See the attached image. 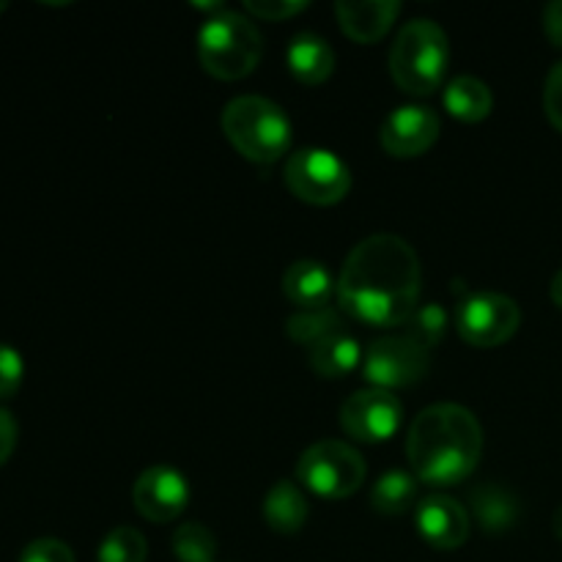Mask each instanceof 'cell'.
Listing matches in <instances>:
<instances>
[{"mask_svg":"<svg viewBox=\"0 0 562 562\" xmlns=\"http://www.w3.org/2000/svg\"><path fill=\"white\" fill-rule=\"evenodd\" d=\"M420 258L398 234H373L351 247L335 300L344 316L371 327H404L420 302Z\"/></svg>","mask_w":562,"mask_h":562,"instance_id":"1","label":"cell"},{"mask_svg":"<svg viewBox=\"0 0 562 562\" xmlns=\"http://www.w3.org/2000/svg\"><path fill=\"white\" fill-rule=\"evenodd\" d=\"M483 456V426L461 404H431L412 420L406 459L426 486L450 488L475 472Z\"/></svg>","mask_w":562,"mask_h":562,"instance_id":"2","label":"cell"},{"mask_svg":"<svg viewBox=\"0 0 562 562\" xmlns=\"http://www.w3.org/2000/svg\"><path fill=\"white\" fill-rule=\"evenodd\" d=\"M450 66L448 33L428 16H415L395 33L390 47V75L401 91L431 97L442 86Z\"/></svg>","mask_w":562,"mask_h":562,"instance_id":"3","label":"cell"},{"mask_svg":"<svg viewBox=\"0 0 562 562\" xmlns=\"http://www.w3.org/2000/svg\"><path fill=\"white\" fill-rule=\"evenodd\" d=\"M225 137L245 159L256 165H274L291 148V119L278 102L258 93L234 97L223 108Z\"/></svg>","mask_w":562,"mask_h":562,"instance_id":"4","label":"cell"},{"mask_svg":"<svg viewBox=\"0 0 562 562\" xmlns=\"http://www.w3.org/2000/svg\"><path fill=\"white\" fill-rule=\"evenodd\" d=\"M198 60L217 80H241L263 58V36L256 20L241 11H220L198 31Z\"/></svg>","mask_w":562,"mask_h":562,"instance_id":"5","label":"cell"},{"mask_svg":"<svg viewBox=\"0 0 562 562\" xmlns=\"http://www.w3.org/2000/svg\"><path fill=\"white\" fill-rule=\"evenodd\" d=\"M366 475L362 453L344 439H318L296 461V481L324 499L351 497Z\"/></svg>","mask_w":562,"mask_h":562,"instance_id":"6","label":"cell"},{"mask_svg":"<svg viewBox=\"0 0 562 562\" xmlns=\"http://www.w3.org/2000/svg\"><path fill=\"white\" fill-rule=\"evenodd\" d=\"M283 181L300 201L335 206L351 190V168L329 148H300L283 165Z\"/></svg>","mask_w":562,"mask_h":562,"instance_id":"7","label":"cell"},{"mask_svg":"<svg viewBox=\"0 0 562 562\" xmlns=\"http://www.w3.org/2000/svg\"><path fill=\"white\" fill-rule=\"evenodd\" d=\"M431 368V351L404 333H390L371 340L362 355V376L371 387L398 390L423 382Z\"/></svg>","mask_w":562,"mask_h":562,"instance_id":"8","label":"cell"},{"mask_svg":"<svg viewBox=\"0 0 562 562\" xmlns=\"http://www.w3.org/2000/svg\"><path fill=\"white\" fill-rule=\"evenodd\" d=\"M521 307L514 296L499 291H475L456 307V329L475 349H494L516 335Z\"/></svg>","mask_w":562,"mask_h":562,"instance_id":"9","label":"cell"},{"mask_svg":"<svg viewBox=\"0 0 562 562\" xmlns=\"http://www.w3.org/2000/svg\"><path fill=\"white\" fill-rule=\"evenodd\" d=\"M401 420H404V404L390 390H357L340 406V428L357 442H387L401 428Z\"/></svg>","mask_w":562,"mask_h":562,"instance_id":"10","label":"cell"},{"mask_svg":"<svg viewBox=\"0 0 562 562\" xmlns=\"http://www.w3.org/2000/svg\"><path fill=\"white\" fill-rule=\"evenodd\" d=\"M190 483L176 467L154 464L140 472V477L132 486V503L135 510L148 521L168 525L179 519L190 505Z\"/></svg>","mask_w":562,"mask_h":562,"instance_id":"11","label":"cell"},{"mask_svg":"<svg viewBox=\"0 0 562 562\" xmlns=\"http://www.w3.org/2000/svg\"><path fill=\"white\" fill-rule=\"evenodd\" d=\"M439 126L442 121H439L437 110L428 104H401L384 119L379 140L390 157H420L437 143Z\"/></svg>","mask_w":562,"mask_h":562,"instance_id":"12","label":"cell"},{"mask_svg":"<svg viewBox=\"0 0 562 562\" xmlns=\"http://www.w3.org/2000/svg\"><path fill=\"white\" fill-rule=\"evenodd\" d=\"M415 525L423 541L439 552L461 549L472 530L470 510L448 494H431V497L423 499L415 508Z\"/></svg>","mask_w":562,"mask_h":562,"instance_id":"13","label":"cell"},{"mask_svg":"<svg viewBox=\"0 0 562 562\" xmlns=\"http://www.w3.org/2000/svg\"><path fill=\"white\" fill-rule=\"evenodd\" d=\"M340 31L357 44H373L398 20V0H340L335 3Z\"/></svg>","mask_w":562,"mask_h":562,"instance_id":"14","label":"cell"},{"mask_svg":"<svg viewBox=\"0 0 562 562\" xmlns=\"http://www.w3.org/2000/svg\"><path fill=\"white\" fill-rule=\"evenodd\" d=\"M280 285H283L285 300L300 307V311L327 307L335 291H338V280L333 278V272L322 261H313V258H300V261L289 263Z\"/></svg>","mask_w":562,"mask_h":562,"instance_id":"15","label":"cell"},{"mask_svg":"<svg viewBox=\"0 0 562 562\" xmlns=\"http://www.w3.org/2000/svg\"><path fill=\"white\" fill-rule=\"evenodd\" d=\"M470 519L481 525L488 536H503L514 530L521 519V503L503 483H483L470 494Z\"/></svg>","mask_w":562,"mask_h":562,"instance_id":"16","label":"cell"},{"mask_svg":"<svg viewBox=\"0 0 562 562\" xmlns=\"http://www.w3.org/2000/svg\"><path fill=\"white\" fill-rule=\"evenodd\" d=\"M285 64L302 86H322L335 71V49L318 33L302 31L289 42Z\"/></svg>","mask_w":562,"mask_h":562,"instance_id":"17","label":"cell"},{"mask_svg":"<svg viewBox=\"0 0 562 562\" xmlns=\"http://www.w3.org/2000/svg\"><path fill=\"white\" fill-rule=\"evenodd\" d=\"M263 519L280 536H296L307 525L311 503L305 497V488L300 481H278L263 497Z\"/></svg>","mask_w":562,"mask_h":562,"instance_id":"18","label":"cell"},{"mask_svg":"<svg viewBox=\"0 0 562 562\" xmlns=\"http://www.w3.org/2000/svg\"><path fill=\"white\" fill-rule=\"evenodd\" d=\"M362 346L349 329H338V333L327 335L324 340H318L316 346L307 349V362H311L313 371L324 379H344L349 376L355 368L362 366Z\"/></svg>","mask_w":562,"mask_h":562,"instance_id":"19","label":"cell"},{"mask_svg":"<svg viewBox=\"0 0 562 562\" xmlns=\"http://www.w3.org/2000/svg\"><path fill=\"white\" fill-rule=\"evenodd\" d=\"M442 102L453 119L464 121V124H477V121L488 119V113H492L494 93L481 77L459 75L445 86Z\"/></svg>","mask_w":562,"mask_h":562,"instance_id":"20","label":"cell"},{"mask_svg":"<svg viewBox=\"0 0 562 562\" xmlns=\"http://www.w3.org/2000/svg\"><path fill=\"white\" fill-rule=\"evenodd\" d=\"M417 477L406 470H390L373 483L371 508L382 516H401L417 503Z\"/></svg>","mask_w":562,"mask_h":562,"instance_id":"21","label":"cell"},{"mask_svg":"<svg viewBox=\"0 0 562 562\" xmlns=\"http://www.w3.org/2000/svg\"><path fill=\"white\" fill-rule=\"evenodd\" d=\"M344 327L346 322L340 307L327 305V307H313V311L291 313L289 322H285V335H289L294 344L311 349V346H316L318 340H324L327 335L338 333V329Z\"/></svg>","mask_w":562,"mask_h":562,"instance_id":"22","label":"cell"},{"mask_svg":"<svg viewBox=\"0 0 562 562\" xmlns=\"http://www.w3.org/2000/svg\"><path fill=\"white\" fill-rule=\"evenodd\" d=\"M170 549L181 562H214L217 558V536L201 521H187L176 527Z\"/></svg>","mask_w":562,"mask_h":562,"instance_id":"23","label":"cell"},{"mask_svg":"<svg viewBox=\"0 0 562 562\" xmlns=\"http://www.w3.org/2000/svg\"><path fill=\"white\" fill-rule=\"evenodd\" d=\"M450 318L448 311L437 302H428V305H417V311L406 318V324L401 327V333L409 335L415 344H420L423 349L431 351L434 346H439L448 335Z\"/></svg>","mask_w":562,"mask_h":562,"instance_id":"24","label":"cell"},{"mask_svg":"<svg viewBox=\"0 0 562 562\" xmlns=\"http://www.w3.org/2000/svg\"><path fill=\"white\" fill-rule=\"evenodd\" d=\"M148 543L146 536L135 527L119 525L99 543L97 562H146Z\"/></svg>","mask_w":562,"mask_h":562,"instance_id":"25","label":"cell"},{"mask_svg":"<svg viewBox=\"0 0 562 562\" xmlns=\"http://www.w3.org/2000/svg\"><path fill=\"white\" fill-rule=\"evenodd\" d=\"M25 362L22 355L9 344H0V398H14L22 387Z\"/></svg>","mask_w":562,"mask_h":562,"instance_id":"26","label":"cell"},{"mask_svg":"<svg viewBox=\"0 0 562 562\" xmlns=\"http://www.w3.org/2000/svg\"><path fill=\"white\" fill-rule=\"evenodd\" d=\"M305 9H307L305 0H245L247 14L267 22H283L289 20V16H296Z\"/></svg>","mask_w":562,"mask_h":562,"instance_id":"27","label":"cell"},{"mask_svg":"<svg viewBox=\"0 0 562 562\" xmlns=\"http://www.w3.org/2000/svg\"><path fill=\"white\" fill-rule=\"evenodd\" d=\"M20 562H75V554L58 538H38L22 549Z\"/></svg>","mask_w":562,"mask_h":562,"instance_id":"28","label":"cell"},{"mask_svg":"<svg viewBox=\"0 0 562 562\" xmlns=\"http://www.w3.org/2000/svg\"><path fill=\"white\" fill-rule=\"evenodd\" d=\"M543 113L549 124L562 132V60L549 69L547 82H543Z\"/></svg>","mask_w":562,"mask_h":562,"instance_id":"29","label":"cell"},{"mask_svg":"<svg viewBox=\"0 0 562 562\" xmlns=\"http://www.w3.org/2000/svg\"><path fill=\"white\" fill-rule=\"evenodd\" d=\"M16 420L14 415H11L9 409H3L0 406V467L5 464V461L11 459V453H14L16 448Z\"/></svg>","mask_w":562,"mask_h":562,"instance_id":"30","label":"cell"},{"mask_svg":"<svg viewBox=\"0 0 562 562\" xmlns=\"http://www.w3.org/2000/svg\"><path fill=\"white\" fill-rule=\"evenodd\" d=\"M543 33L554 47L562 49V0H552L543 9Z\"/></svg>","mask_w":562,"mask_h":562,"instance_id":"31","label":"cell"},{"mask_svg":"<svg viewBox=\"0 0 562 562\" xmlns=\"http://www.w3.org/2000/svg\"><path fill=\"white\" fill-rule=\"evenodd\" d=\"M549 296H552L554 305L562 311V269L552 278V285H549Z\"/></svg>","mask_w":562,"mask_h":562,"instance_id":"32","label":"cell"},{"mask_svg":"<svg viewBox=\"0 0 562 562\" xmlns=\"http://www.w3.org/2000/svg\"><path fill=\"white\" fill-rule=\"evenodd\" d=\"M552 527H554V536L562 541V505L558 510H554V519H552Z\"/></svg>","mask_w":562,"mask_h":562,"instance_id":"33","label":"cell"},{"mask_svg":"<svg viewBox=\"0 0 562 562\" xmlns=\"http://www.w3.org/2000/svg\"><path fill=\"white\" fill-rule=\"evenodd\" d=\"M5 9V3H0V11H3Z\"/></svg>","mask_w":562,"mask_h":562,"instance_id":"34","label":"cell"}]
</instances>
